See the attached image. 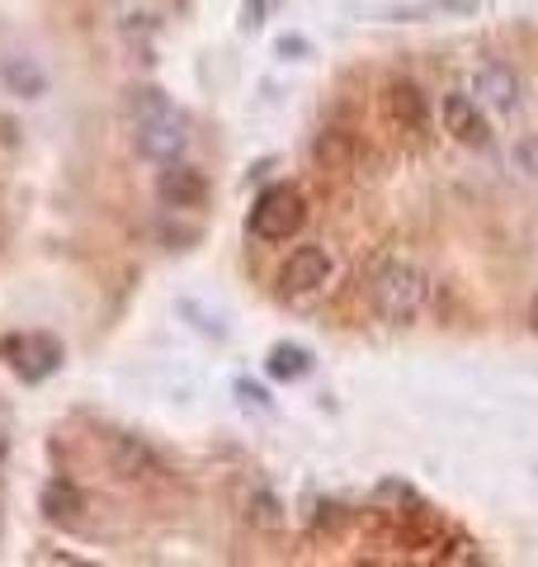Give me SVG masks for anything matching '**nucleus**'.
<instances>
[{
    "label": "nucleus",
    "mask_w": 538,
    "mask_h": 567,
    "mask_svg": "<svg viewBox=\"0 0 538 567\" xmlns=\"http://www.w3.org/2000/svg\"><path fill=\"white\" fill-rule=\"evenodd\" d=\"M128 114H133V137H137V152L147 156V162H175L179 152H185V118H179L166 95L161 91H137L133 104H128Z\"/></svg>",
    "instance_id": "nucleus-1"
},
{
    "label": "nucleus",
    "mask_w": 538,
    "mask_h": 567,
    "mask_svg": "<svg viewBox=\"0 0 538 567\" xmlns=\"http://www.w3.org/2000/svg\"><path fill=\"white\" fill-rule=\"evenodd\" d=\"M373 312L383 317V322L392 327H406V322H416L421 308H425V275L416 270V265H406V260H387L379 275H373Z\"/></svg>",
    "instance_id": "nucleus-2"
},
{
    "label": "nucleus",
    "mask_w": 538,
    "mask_h": 567,
    "mask_svg": "<svg viewBox=\"0 0 538 567\" xmlns=\"http://www.w3.org/2000/svg\"><path fill=\"white\" fill-rule=\"evenodd\" d=\"M302 218H308V199L293 185H269L250 208V233L260 241H289Z\"/></svg>",
    "instance_id": "nucleus-3"
},
{
    "label": "nucleus",
    "mask_w": 538,
    "mask_h": 567,
    "mask_svg": "<svg viewBox=\"0 0 538 567\" xmlns=\"http://www.w3.org/2000/svg\"><path fill=\"white\" fill-rule=\"evenodd\" d=\"M0 354H6L10 369L24 383H43L48 374H58L62 341L58 336H43V331H29V336H10V341H0Z\"/></svg>",
    "instance_id": "nucleus-4"
},
{
    "label": "nucleus",
    "mask_w": 538,
    "mask_h": 567,
    "mask_svg": "<svg viewBox=\"0 0 538 567\" xmlns=\"http://www.w3.org/2000/svg\"><path fill=\"white\" fill-rule=\"evenodd\" d=\"M327 279H331V256L321 246H298L289 265H283V289L289 293H312Z\"/></svg>",
    "instance_id": "nucleus-5"
},
{
    "label": "nucleus",
    "mask_w": 538,
    "mask_h": 567,
    "mask_svg": "<svg viewBox=\"0 0 538 567\" xmlns=\"http://www.w3.org/2000/svg\"><path fill=\"white\" fill-rule=\"evenodd\" d=\"M156 194H161V204H166V208H199L208 199V185H204V175L194 166L170 162V171H161Z\"/></svg>",
    "instance_id": "nucleus-6"
},
{
    "label": "nucleus",
    "mask_w": 538,
    "mask_h": 567,
    "mask_svg": "<svg viewBox=\"0 0 538 567\" xmlns=\"http://www.w3.org/2000/svg\"><path fill=\"white\" fill-rule=\"evenodd\" d=\"M444 128L454 133L458 142H468V147H482L492 133H487V118H482L477 100L468 95H444Z\"/></svg>",
    "instance_id": "nucleus-7"
},
{
    "label": "nucleus",
    "mask_w": 538,
    "mask_h": 567,
    "mask_svg": "<svg viewBox=\"0 0 538 567\" xmlns=\"http://www.w3.org/2000/svg\"><path fill=\"white\" fill-rule=\"evenodd\" d=\"M473 95H477L482 104H492V110H515L519 81H515L510 66L487 62V66H477V76H473Z\"/></svg>",
    "instance_id": "nucleus-8"
},
{
    "label": "nucleus",
    "mask_w": 538,
    "mask_h": 567,
    "mask_svg": "<svg viewBox=\"0 0 538 567\" xmlns=\"http://www.w3.org/2000/svg\"><path fill=\"white\" fill-rule=\"evenodd\" d=\"M387 118L402 133H421L425 128V95L411 81H392L387 85Z\"/></svg>",
    "instance_id": "nucleus-9"
},
{
    "label": "nucleus",
    "mask_w": 538,
    "mask_h": 567,
    "mask_svg": "<svg viewBox=\"0 0 538 567\" xmlns=\"http://www.w3.org/2000/svg\"><path fill=\"white\" fill-rule=\"evenodd\" d=\"M110 464H114L118 477H147V473H156V454L142 445L137 435H114L110 440Z\"/></svg>",
    "instance_id": "nucleus-10"
},
{
    "label": "nucleus",
    "mask_w": 538,
    "mask_h": 567,
    "mask_svg": "<svg viewBox=\"0 0 538 567\" xmlns=\"http://www.w3.org/2000/svg\"><path fill=\"white\" fill-rule=\"evenodd\" d=\"M39 506H43V516L48 520H76L81 511H85V496H81V487L76 483H48L43 487V496H39Z\"/></svg>",
    "instance_id": "nucleus-11"
},
{
    "label": "nucleus",
    "mask_w": 538,
    "mask_h": 567,
    "mask_svg": "<svg viewBox=\"0 0 538 567\" xmlns=\"http://www.w3.org/2000/svg\"><path fill=\"white\" fill-rule=\"evenodd\" d=\"M265 369H269V374H275L279 383H298V379L312 369V350H308V346H289V341H283V346L269 350Z\"/></svg>",
    "instance_id": "nucleus-12"
},
{
    "label": "nucleus",
    "mask_w": 538,
    "mask_h": 567,
    "mask_svg": "<svg viewBox=\"0 0 538 567\" xmlns=\"http://www.w3.org/2000/svg\"><path fill=\"white\" fill-rule=\"evenodd\" d=\"M0 71H6V85H10V91H14V95H24V100L43 95V85H48V81H43V71H39V62H29V58H10Z\"/></svg>",
    "instance_id": "nucleus-13"
},
{
    "label": "nucleus",
    "mask_w": 538,
    "mask_h": 567,
    "mask_svg": "<svg viewBox=\"0 0 538 567\" xmlns=\"http://www.w3.org/2000/svg\"><path fill=\"white\" fill-rule=\"evenodd\" d=\"M515 162L525 166V171L534 175V181H538V133H534V137H525V142H519V147H515Z\"/></svg>",
    "instance_id": "nucleus-14"
},
{
    "label": "nucleus",
    "mask_w": 538,
    "mask_h": 567,
    "mask_svg": "<svg viewBox=\"0 0 538 567\" xmlns=\"http://www.w3.org/2000/svg\"><path fill=\"white\" fill-rule=\"evenodd\" d=\"M275 496H256V525H265V529H275L279 525V516H275Z\"/></svg>",
    "instance_id": "nucleus-15"
},
{
    "label": "nucleus",
    "mask_w": 538,
    "mask_h": 567,
    "mask_svg": "<svg viewBox=\"0 0 538 567\" xmlns=\"http://www.w3.org/2000/svg\"><path fill=\"white\" fill-rule=\"evenodd\" d=\"M237 393H241L246 402H256V406H269V398H265V388H256V383H237Z\"/></svg>",
    "instance_id": "nucleus-16"
},
{
    "label": "nucleus",
    "mask_w": 538,
    "mask_h": 567,
    "mask_svg": "<svg viewBox=\"0 0 538 567\" xmlns=\"http://www.w3.org/2000/svg\"><path fill=\"white\" fill-rule=\"evenodd\" d=\"M302 48H308L302 39H283V43H279V52H283V58H289V52H302Z\"/></svg>",
    "instance_id": "nucleus-17"
},
{
    "label": "nucleus",
    "mask_w": 538,
    "mask_h": 567,
    "mask_svg": "<svg viewBox=\"0 0 538 567\" xmlns=\"http://www.w3.org/2000/svg\"><path fill=\"white\" fill-rule=\"evenodd\" d=\"M529 327L538 331V298H534V303H529Z\"/></svg>",
    "instance_id": "nucleus-18"
}]
</instances>
